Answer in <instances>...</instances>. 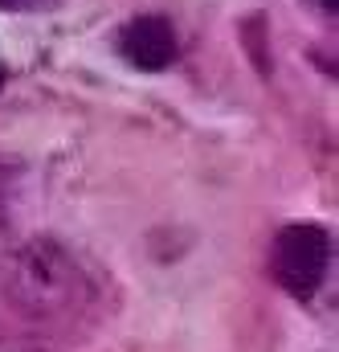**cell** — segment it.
Here are the masks:
<instances>
[{
    "instance_id": "obj_1",
    "label": "cell",
    "mask_w": 339,
    "mask_h": 352,
    "mask_svg": "<svg viewBox=\"0 0 339 352\" xmlns=\"http://www.w3.org/2000/svg\"><path fill=\"white\" fill-rule=\"evenodd\" d=\"M0 295L29 324L66 332L98 307V283L86 263L54 238H29L0 254Z\"/></svg>"
},
{
    "instance_id": "obj_2",
    "label": "cell",
    "mask_w": 339,
    "mask_h": 352,
    "mask_svg": "<svg viewBox=\"0 0 339 352\" xmlns=\"http://www.w3.org/2000/svg\"><path fill=\"white\" fill-rule=\"evenodd\" d=\"M331 263V238L323 226H286L274 238V278L294 299H311Z\"/></svg>"
},
{
    "instance_id": "obj_3",
    "label": "cell",
    "mask_w": 339,
    "mask_h": 352,
    "mask_svg": "<svg viewBox=\"0 0 339 352\" xmlns=\"http://www.w3.org/2000/svg\"><path fill=\"white\" fill-rule=\"evenodd\" d=\"M119 50L131 66L139 70H164L176 62V33H172V21L160 12H143V16H131L123 29H119Z\"/></svg>"
},
{
    "instance_id": "obj_4",
    "label": "cell",
    "mask_w": 339,
    "mask_h": 352,
    "mask_svg": "<svg viewBox=\"0 0 339 352\" xmlns=\"http://www.w3.org/2000/svg\"><path fill=\"white\" fill-rule=\"evenodd\" d=\"M54 0H0V8L8 12H37V8H49Z\"/></svg>"
},
{
    "instance_id": "obj_5",
    "label": "cell",
    "mask_w": 339,
    "mask_h": 352,
    "mask_svg": "<svg viewBox=\"0 0 339 352\" xmlns=\"http://www.w3.org/2000/svg\"><path fill=\"white\" fill-rule=\"evenodd\" d=\"M336 4H339V0H323V8H331V12H336Z\"/></svg>"
}]
</instances>
